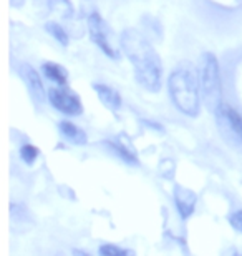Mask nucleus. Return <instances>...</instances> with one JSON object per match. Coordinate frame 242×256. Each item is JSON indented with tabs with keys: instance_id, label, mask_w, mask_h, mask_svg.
I'll return each instance as SVG.
<instances>
[{
	"instance_id": "1",
	"label": "nucleus",
	"mask_w": 242,
	"mask_h": 256,
	"mask_svg": "<svg viewBox=\"0 0 242 256\" xmlns=\"http://www.w3.org/2000/svg\"><path fill=\"white\" fill-rule=\"evenodd\" d=\"M120 47L135 68V76L143 88L156 94L161 90L163 64L149 40L140 30L126 28L120 37Z\"/></svg>"
},
{
	"instance_id": "2",
	"label": "nucleus",
	"mask_w": 242,
	"mask_h": 256,
	"mask_svg": "<svg viewBox=\"0 0 242 256\" xmlns=\"http://www.w3.org/2000/svg\"><path fill=\"white\" fill-rule=\"evenodd\" d=\"M169 96L174 106L188 116H198L201 112V88L199 75L196 76L194 68L189 64L179 65L176 70L171 72L168 78Z\"/></svg>"
},
{
	"instance_id": "3",
	"label": "nucleus",
	"mask_w": 242,
	"mask_h": 256,
	"mask_svg": "<svg viewBox=\"0 0 242 256\" xmlns=\"http://www.w3.org/2000/svg\"><path fill=\"white\" fill-rule=\"evenodd\" d=\"M199 88L206 108L216 112L223 104V85H221L219 62L214 54H204L199 65Z\"/></svg>"
},
{
	"instance_id": "4",
	"label": "nucleus",
	"mask_w": 242,
	"mask_h": 256,
	"mask_svg": "<svg viewBox=\"0 0 242 256\" xmlns=\"http://www.w3.org/2000/svg\"><path fill=\"white\" fill-rule=\"evenodd\" d=\"M218 130L223 140L242 153V116L228 104H221V106L214 112Z\"/></svg>"
},
{
	"instance_id": "5",
	"label": "nucleus",
	"mask_w": 242,
	"mask_h": 256,
	"mask_svg": "<svg viewBox=\"0 0 242 256\" xmlns=\"http://www.w3.org/2000/svg\"><path fill=\"white\" fill-rule=\"evenodd\" d=\"M48 102L55 110L66 116H78L83 114L80 96L66 85H56L48 90Z\"/></svg>"
},
{
	"instance_id": "6",
	"label": "nucleus",
	"mask_w": 242,
	"mask_h": 256,
	"mask_svg": "<svg viewBox=\"0 0 242 256\" xmlns=\"http://www.w3.org/2000/svg\"><path fill=\"white\" fill-rule=\"evenodd\" d=\"M88 32H90V38L93 40V44L103 54H106L110 58L118 57L115 44L111 40L110 27H108L106 22L101 18V15L98 12H91L88 15Z\"/></svg>"
},
{
	"instance_id": "7",
	"label": "nucleus",
	"mask_w": 242,
	"mask_h": 256,
	"mask_svg": "<svg viewBox=\"0 0 242 256\" xmlns=\"http://www.w3.org/2000/svg\"><path fill=\"white\" fill-rule=\"evenodd\" d=\"M20 74H22V78L25 82V85H27L30 95L33 96V100L37 102V104L42 105L45 98H47V94H45V86H43L42 78H40L38 72L35 70L32 65L23 64L20 66Z\"/></svg>"
},
{
	"instance_id": "8",
	"label": "nucleus",
	"mask_w": 242,
	"mask_h": 256,
	"mask_svg": "<svg viewBox=\"0 0 242 256\" xmlns=\"http://www.w3.org/2000/svg\"><path fill=\"white\" fill-rule=\"evenodd\" d=\"M174 202H176L178 212L183 218H189L194 213L196 203H198V194H196L193 190L184 186H176L174 190Z\"/></svg>"
},
{
	"instance_id": "9",
	"label": "nucleus",
	"mask_w": 242,
	"mask_h": 256,
	"mask_svg": "<svg viewBox=\"0 0 242 256\" xmlns=\"http://www.w3.org/2000/svg\"><path fill=\"white\" fill-rule=\"evenodd\" d=\"M93 90H95V94L98 96V100H100L101 104H103V106H106V108L110 110V112L120 110L121 96H120V94H118L115 88H111V86H108L105 84H95Z\"/></svg>"
},
{
	"instance_id": "10",
	"label": "nucleus",
	"mask_w": 242,
	"mask_h": 256,
	"mask_svg": "<svg viewBox=\"0 0 242 256\" xmlns=\"http://www.w3.org/2000/svg\"><path fill=\"white\" fill-rule=\"evenodd\" d=\"M58 132L66 142L73 143V145L83 146V145H86V142H88V136H86L85 130H81L80 126H76L75 124H71V122H66V120L60 122Z\"/></svg>"
},
{
	"instance_id": "11",
	"label": "nucleus",
	"mask_w": 242,
	"mask_h": 256,
	"mask_svg": "<svg viewBox=\"0 0 242 256\" xmlns=\"http://www.w3.org/2000/svg\"><path fill=\"white\" fill-rule=\"evenodd\" d=\"M43 75L47 76L50 82H53L55 85H66L68 82V72L65 70V66L55 62H45L42 65Z\"/></svg>"
},
{
	"instance_id": "12",
	"label": "nucleus",
	"mask_w": 242,
	"mask_h": 256,
	"mask_svg": "<svg viewBox=\"0 0 242 256\" xmlns=\"http://www.w3.org/2000/svg\"><path fill=\"white\" fill-rule=\"evenodd\" d=\"M45 30L53 37L56 42H58L60 45H63V47H66L70 42V38H68V34H66V30L61 27L60 24H56V22H48L47 25H45Z\"/></svg>"
},
{
	"instance_id": "13",
	"label": "nucleus",
	"mask_w": 242,
	"mask_h": 256,
	"mask_svg": "<svg viewBox=\"0 0 242 256\" xmlns=\"http://www.w3.org/2000/svg\"><path fill=\"white\" fill-rule=\"evenodd\" d=\"M38 156V148L33 146V145H23L22 148H20V158L27 163V165H33L35 160H37Z\"/></svg>"
},
{
	"instance_id": "14",
	"label": "nucleus",
	"mask_w": 242,
	"mask_h": 256,
	"mask_svg": "<svg viewBox=\"0 0 242 256\" xmlns=\"http://www.w3.org/2000/svg\"><path fill=\"white\" fill-rule=\"evenodd\" d=\"M98 252H100L101 256H126V254H130L128 250L115 246V244H101Z\"/></svg>"
},
{
	"instance_id": "15",
	"label": "nucleus",
	"mask_w": 242,
	"mask_h": 256,
	"mask_svg": "<svg viewBox=\"0 0 242 256\" xmlns=\"http://www.w3.org/2000/svg\"><path fill=\"white\" fill-rule=\"evenodd\" d=\"M229 223H231V226H233L234 230H238L239 233H242V210H239V212H234L233 214H231Z\"/></svg>"
},
{
	"instance_id": "16",
	"label": "nucleus",
	"mask_w": 242,
	"mask_h": 256,
	"mask_svg": "<svg viewBox=\"0 0 242 256\" xmlns=\"http://www.w3.org/2000/svg\"><path fill=\"white\" fill-rule=\"evenodd\" d=\"M51 5L58 7V5H63V7H68V0H50Z\"/></svg>"
}]
</instances>
